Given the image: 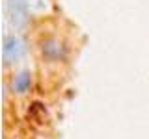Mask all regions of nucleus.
I'll return each instance as SVG.
<instances>
[{"mask_svg": "<svg viewBox=\"0 0 149 139\" xmlns=\"http://www.w3.org/2000/svg\"><path fill=\"white\" fill-rule=\"evenodd\" d=\"M22 52V46H21V41L17 39V37H8L6 43H4V58L8 59H15L19 58Z\"/></svg>", "mask_w": 149, "mask_h": 139, "instance_id": "1", "label": "nucleus"}, {"mask_svg": "<svg viewBox=\"0 0 149 139\" xmlns=\"http://www.w3.org/2000/svg\"><path fill=\"white\" fill-rule=\"evenodd\" d=\"M30 82H32V78H30V72H26V71H22L19 76L15 78V91L19 93H24L28 87H30Z\"/></svg>", "mask_w": 149, "mask_h": 139, "instance_id": "2", "label": "nucleus"}]
</instances>
